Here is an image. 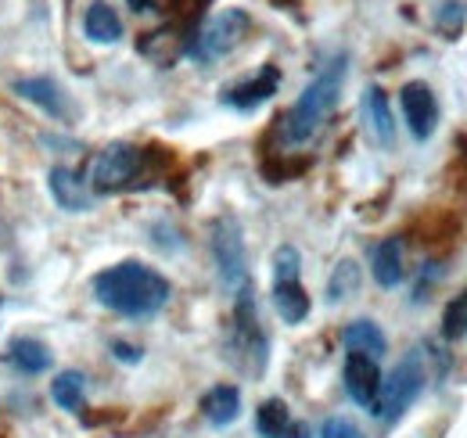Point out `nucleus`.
I'll return each mask as SVG.
<instances>
[{
	"label": "nucleus",
	"instance_id": "f257e3e1",
	"mask_svg": "<svg viewBox=\"0 0 467 438\" xmlns=\"http://www.w3.org/2000/svg\"><path fill=\"white\" fill-rule=\"evenodd\" d=\"M170 295H173L170 280L155 266L137 263V259L116 263V266H109V270L94 276V298L105 309H112L119 317H130V320L155 317L170 302Z\"/></svg>",
	"mask_w": 467,
	"mask_h": 438
},
{
	"label": "nucleus",
	"instance_id": "f03ea898",
	"mask_svg": "<svg viewBox=\"0 0 467 438\" xmlns=\"http://www.w3.org/2000/svg\"><path fill=\"white\" fill-rule=\"evenodd\" d=\"M342 83H346V57H335L295 101L288 115L281 119V137L285 144H306L320 133V126L327 122V115L335 111L342 98Z\"/></svg>",
	"mask_w": 467,
	"mask_h": 438
},
{
	"label": "nucleus",
	"instance_id": "7ed1b4c3",
	"mask_svg": "<svg viewBox=\"0 0 467 438\" xmlns=\"http://www.w3.org/2000/svg\"><path fill=\"white\" fill-rule=\"evenodd\" d=\"M151 159H155V151H144L137 144H126V141L109 144L90 162V187H94V194H122V191L140 187L151 176Z\"/></svg>",
	"mask_w": 467,
	"mask_h": 438
},
{
	"label": "nucleus",
	"instance_id": "20e7f679",
	"mask_svg": "<svg viewBox=\"0 0 467 438\" xmlns=\"http://www.w3.org/2000/svg\"><path fill=\"white\" fill-rule=\"evenodd\" d=\"M227 360L241 374L248 378H259L266 370V360H270V345H266V334L259 328V313H255V298L252 291H241L234 298V317L231 330H227Z\"/></svg>",
	"mask_w": 467,
	"mask_h": 438
},
{
	"label": "nucleus",
	"instance_id": "39448f33",
	"mask_svg": "<svg viewBox=\"0 0 467 438\" xmlns=\"http://www.w3.org/2000/svg\"><path fill=\"white\" fill-rule=\"evenodd\" d=\"M428 384V363H424V349H410L407 356L392 367L389 378H381V395H378V417L381 421H400L410 406L417 402V395Z\"/></svg>",
	"mask_w": 467,
	"mask_h": 438
},
{
	"label": "nucleus",
	"instance_id": "423d86ee",
	"mask_svg": "<svg viewBox=\"0 0 467 438\" xmlns=\"http://www.w3.org/2000/svg\"><path fill=\"white\" fill-rule=\"evenodd\" d=\"M252 33V18L248 11L241 7H227L213 18H205V26L187 40V55L194 61H216V57H227L231 51H237L244 44V36Z\"/></svg>",
	"mask_w": 467,
	"mask_h": 438
},
{
	"label": "nucleus",
	"instance_id": "0eeeda50",
	"mask_svg": "<svg viewBox=\"0 0 467 438\" xmlns=\"http://www.w3.org/2000/svg\"><path fill=\"white\" fill-rule=\"evenodd\" d=\"M213 259H216V274L227 295L252 291V276H248V256H244V237L234 216H220L213 223Z\"/></svg>",
	"mask_w": 467,
	"mask_h": 438
},
{
	"label": "nucleus",
	"instance_id": "6e6552de",
	"mask_svg": "<svg viewBox=\"0 0 467 438\" xmlns=\"http://www.w3.org/2000/svg\"><path fill=\"white\" fill-rule=\"evenodd\" d=\"M342 381L346 391L356 406L378 413V395H381V370H378V360L363 356V352H349L346 356V370H342Z\"/></svg>",
	"mask_w": 467,
	"mask_h": 438
},
{
	"label": "nucleus",
	"instance_id": "1a4fd4ad",
	"mask_svg": "<svg viewBox=\"0 0 467 438\" xmlns=\"http://www.w3.org/2000/svg\"><path fill=\"white\" fill-rule=\"evenodd\" d=\"M400 105H403V115H407L410 133H413L417 141H428V137L435 133V126H439V101H435V90H431L428 83L413 79V83H407V87L400 90Z\"/></svg>",
	"mask_w": 467,
	"mask_h": 438
},
{
	"label": "nucleus",
	"instance_id": "9d476101",
	"mask_svg": "<svg viewBox=\"0 0 467 438\" xmlns=\"http://www.w3.org/2000/svg\"><path fill=\"white\" fill-rule=\"evenodd\" d=\"M281 87V68L277 65H263L252 79H241L223 90V105H231L237 111H255L259 105H266Z\"/></svg>",
	"mask_w": 467,
	"mask_h": 438
},
{
	"label": "nucleus",
	"instance_id": "9b49d317",
	"mask_svg": "<svg viewBox=\"0 0 467 438\" xmlns=\"http://www.w3.org/2000/svg\"><path fill=\"white\" fill-rule=\"evenodd\" d=\"M363 119H367L370 141L381 144V148H392L396 119H392V109H389V94L381 87H367V94H363Z\"/></svg>",
	"mask_w": 467,
	"mask_h": 438
},
{
	"label": "nucleus",
	"instance_id": "f8f14e48",
	"mask_svg": "<svg viewBox=\"0 0 467 438\" xmlns=\"http://www.w3.org/2000/svg\"><path fill=\"white\" fill-rule=\"evenodd\" d=\"M255 428L263 438H309V428L292 421V410L285 406V399H266L255 410Z\"/></svg>",
	"mask_w": 467,
	"mask_h": 438
},
{
	"label": "nucleus",
	"instance_id": "ddd939ff",
	"mask_svg": "<svg viewBox=\"0 0 467 438\" xmlns=\"http://www.w3.org/2000/svg\"><path fill=\"white\" fill-rule=\"evenodd\" d=\"M11 90L18 94V98H26V101H33L36 109H44L51 119H65L68 115V105H65V94H61V87L55 79H47V76H29V79H15L11 83Z\"/></svg>",
	"mask_w": 467,
	"mask_h": 438
},
{
	"label": "nucleus",
	"instance_id": "4468645a",
	"mask_svg": "<svg viewBox=\"0 0 467 438\" xmlns=\"http://www.w3.org/2000/svg\"><path fill=\"white\" fill-rule=\"evenodd\" d=\"M370 274H374V280L381 287H396L403 280L407 266H403V241L400 237H385V241L374 245V252H370Z\"/></svg>",
	"mask_w": 467,
	"mask_h": 438
},
{
	"label": "nucleus",
	"instance_id": "2eb2a0df",
	"mask_svg": "<svg viewBox=\"0 0 467 438\" xmlns=\"http://www.w3.org/2000/svg\"><path fill=\"white\" fill-rule=\"evenodd\" d=\"M47 187H51L55 202H58L65 213H87V209H90V194H87L83 180H79L68 165H55V169H51Z\"/></svg>",
	"mask_w": 467,
	"mask_h": 438
},
{
	"label": "nucleus",
	"instance_id": "dca6fc26",
	"mask_svg": "<svg viewBox=\"0 0 467 438\" xmlns=\"http://www.w3.org/2000/svg\"><path fill=\"white\" fill-rule=\"evenodd\" d=\"M241 413V391L234 384H216L202 395V417L213 424V428H227L237 421Z\"/></svg>",
	"mask_w": 467,
	"mask_h": 438
},
{
	"label": "nucleus",
	"instance_id": "f3484780",
	"mask_svg": "<svg viewBox=\"0 0 467 438\" xmlns=\"http://www.w3.org/2000/svg\"><path fill=\"white\" fill-rule=\"evenodd\" d=\"M83 33L94 44H119L122 40V18L116 15V7H109L105 0H94L83 15Z\"/></svg>",
	"mask_w": 467,
	"mask_h": 438
},
{
	"label": "nucleus",
	"instance_id": "a211bd4d",
	"mask_svg": "<svg viewBox=\"0 0 467 438\" xmlns=\"http://www.w3.org/2000/svg\"><path fill=\"white\" fill-rule=\"evenodd\" d=\"M274 309L285 324H302L309 317V295L302 280H274Z\"/></svg>",
	"mask_w": 467,
	"mask_h": 438
},
{
	"label": "nucleus",
	"instance_id": "6ab92c4d",
	"mask_svg": "<svg viewBox=\"0 0 467 438\" xmlns=\"http://www.w3.org/2000/svg\"><path fill=\"white\" fill-rule=\"evenodd\" d=\"M342 345L349 352H363L370 360H381L385 349H389V338H385V330L378 328L374 320H352L349 328L342 330Z\"/></svg>",
	"mask_w": 467,
	"mask_h": 438
},
{
	"label": "nucleus",
	"instance_id": "aec40b11",
	"mask_svg": "<svg viewBox=\"0 0 467 438\" xmlns=\"http://www.w3.org/2000/svg\"><path fill=\"white\" fill-rule=\"evenodd\" d=\"M7 363L22 374H44L51 367V349L36 338H15L7 345Z\"/></svg>",
	"mask_w": 467,
	"mask_h": 438
},
{
	"label": "nucleus",
	"instance_id": "412c9836",
	"mask_svg": "<svg viewBox=\"0 0 467 438\" xmlns=\"http://www.w3.org/2000/svg\"><path fill=\"white\" fill-rule=\"evenodd\" d=\"M187 40L191 36H183L176 29H155V33H148L140 40V51L151 61H159V65H173L180 55H187Z\"/></svg>",
	"mask_w": 467,
	"mask_h": 438
},
{
	"label": "nucleus",
	"instance_id": "4be33fe9",
	"mask_svg": "<svg viewBox=\"0 0 467 438\" xmlns=\"http://www.w3.org/2000/svg\"><path fill=\"white\" fill-rule=\"evenodd\" d=\"M359 284H363L359 263H356V259H342V263L331 270V276H327V302H331V306L349 302L352 295H359Z\"/></svg>",
	"mask_w": 467,
	"mask_h": 438
},
{
	"label": "nucleus",
	"instance_id": "5701e85b",
	"mask_svg": "<svg viewBox=\"0 0 467 438\" xmlns=\"http://www.w3.org/2000/svg\"><path fill=\"white\" fill-rule=\"evenodd\" d=\"M51 395H55V402H58L61 410L79 413L83 402H87V378L79 370H65V374H58L51 381Z\"/></svg>",
	"mask_w": 467,
	"mask_h": 438
},
{
	"label": "nucleus",
	"instance_id": "b1692460",
	"mask_svg": "<svg viewBox=\"0 0 467 438\" xmlns=\"http://www.w3.org/2000/svg\"><path fill=\"white\" fill-rule=\"evenodd\" d=\"M464 22H467V11L461 0H450V4H442V7L435 11V29H439L446 40H457L461 29H464Z\"/></svg>",
	"mask_w": 467,
	"mask_h": 438
},
{
	"label": "nucleus",
	"instance_id": "393cba45",
	"mask_svg": "<svg viewBox=\"0 0 467 438\" xmlns=\"http://www.w3.org/2000/svg\"><path fill=\"white\" fill-rule=\"evenodd\" d=\"M442 334H446L450 341L467 338V291H461V295L446 306V313H442Z\"/></svg>",
	"mask_w": 467,
	"mask_h": 438
},
{
	"label": "nucleus",
	"instance_id": "a878e982",
	"mask_svg": "<svg viewBox=\"0 0 467 438\" xmlns=\"http://www.w3.org/2000/svg\"><path fill=\"white\" fill-rule=\"evenodd\" d=\"M298 274H302V256H298V248L281 245V248L274 252V280H298Z\"/></svg>",
	"mask_w": 467,
	"mask_h": 438
},
{
	"label": "nucleus",
	"instance_id": "bb28decb",
	"mask_svg": "<svg viewBox=\"0 0 467 438\" xmlns=\"http://www.w3.org/2000/svg\"><path fill=\"white\" fill-rule=\"evenodd\" d=\"M320 438H363V432L352 421H346V417H331V421H324Z\"/></svg>",
	"mask_w": 467,
	"mask_h": 438
},
{
	"label": "nucleus",
	"instance_id": "cd10ccee",
	"mask_svg": "<svg viewBox=\"0 0 467 438\" xmlns=\"http://www.w3.org/2000/svg\"><path fill=\"white\" fill-rule=\"evenodd\" d=\"M112 352H116V360H122V363H137L140 360V349H133L126 341H112Z\"/></svg>",
	"mask_w": 467,
	"mask_h": 438
},
{
	"label": "nucleus",
	"instance_id": "c85d7f7f",
	"mask_svg": "<svg viewBox=\"0 0 467 438\" xmlns=\"http://www.w3.org/2000/svg\"><path fill=\"white\" fill-rule=\"evenodd\" d=\"M126 4H130L133 11H151V7L159 4V0H126Z\"/></svg>",
	"mask_w": 467,
	"mask_h": 438
}]
</instances>
